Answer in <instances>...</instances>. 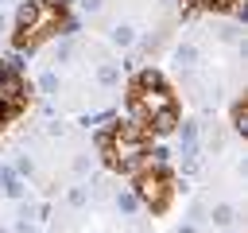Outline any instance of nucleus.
<instances>
[{"label":"nucleus","instance_id":"nucleus-8","mask_svg":"<svg viewBox=\"0 0 248 233\" xmlns=\"http://www.w3.org/2000/svg\"><path fill=\"white\" fill-rule=\"evenodd\" d=\"M136 206H140V202H136L132 190H120V194H116V210H120V214H136Z\"/></svg>","mask_w":248,"mask_h":233},{"label":"nucleus","instance_id":"nucleus-11","mask_svg":"<svg viewBox=\"0 0 248 233\" xmlns=\"http://www.w3.org/2000/svg\"><path fill=\"white\" fill-rule=\"evenodd\" d=\"M232 128H236V132H248V109H244V105L232 109Z\"/></svg>","mask_w":248,"mask_h":233},{"label":"nucleus","instance_id":"nucleus-13","mask_svg":"<svg viewBox=\"0 0 248 233\" xmlns=\"http://www.w3.org/2000/svg\"><path fill=\"white\" fill-rule=\"evenodd\" d=\"M136 85H163V78H159L155 70H143V74L136 78Z\"/></svg>","mask_w":248,"mask_h":233},{"label":"nucleus","instance_id":"nucleus-2","mask_svg":"<svg viewBox=\"0 0 248 233\" xmlns=\"http://www.w3.org/2000/svg\"><path fill=\"white\" fill-rule=\"evenodd\" d=\"M66 8H58L54 0H23L16 12V47L31 50L35 43H43L50 31H62V16Z\"/></svg>","mask_w":248,"mask_h":233},{"label":"nucleus","instance_id":"nucleus-5","mask_svg":"<svg viewBox=\"0 0 248 233\" xmlns=\"http://www.w3.org/2000/svg\"><path fill=\"white\" fill-rule=\"evenodd\" d=\"M112 43H116V47H132V43H136V27H132V23H116V27H112Z\"/></svg>","mask_w":248,"mask_h":233},{"label":"nucleus","instance_id":"nucleus-19","mask_svg":"<svg viewBox=\"0 0 248 233\" xmlns=\"http://www.w3.org/2000/svg\"><path fill=\"white\" fill-rule=\"evenodd\" d=\"M4 27H8V23H4V16H0V35H4Z\"/></svg>","mask_w":248,"mask_h":233},{"label":"nucleus","instance_id":"nucleus-20","mask_svg":"<svg viewBox=\"0 0 248 233\" xmlns=\"http://www.w3.org/2000/svg\"><path fill=\"white\" fill-rule=\"evenodd\" d=\"M4 74H8V70H4V62H0V78H4Z\"/></svg>","mask_w":248,"mask_h":233},{"label":"nucleus","instance_id":"nucleus-1","mask_svg":"<svg viewBox=\"0 0 248 233\" xmlns=\"http://www.w3.org/2000/svg\"><path fill=\"white\" fill-rule=\"evenodd\" d=\"M147 136H151L147 124H140V120H120V124H112V136L101 140V148H105V155H108V163H112L116 171L132 175V171L143 163V155H147Z\"/></svg>","mask_w":248,"mask_h":233},{"label":"nucleus","instance_id":"nucleus-10","mask_svg":"<svg viewBox=\"0 0 248 233\" xmlns=\"http://www.w3.org/2000/svg\"><path fill=\"white\" fill-rule=\"evenodd\" d=\"M39 89H43V93H58V74H54V70H46V74L39 78Z\"/></svg>","mask_w":248,"mask_h":233},{"label":"nucleus","instance_id":"nucleus-9","mask_svg":"<svg viewBox=\"0 0 248 233\" xmlns=\"http://www.w3.org/2000/svg\"><path fill=\"white\" fill-rule=\"evenodd\" d=\"M205 12H232L236 8V0H198Z\"/></svg>","mask_w":248,"mask_h":233},{"label":"nucleus","instance_id":"nucleus-16","mask_svg":"<svg viewBox=\"0 0 248 233\" xmlns=\"http://www.w3.org/2000/svg\"><path fill=\"white\" fill-rule=\"evenodd\" d=\"M16 171H23V175H31V159H27V155H19V159H16Z\"/></svg>","mask_w":248,"mask_h":233},{"label":"nucleus","instance_id":"nucleus-4","mask_svg":"<svg viewBox=\"0 0 248 233\" xmlns=\"http://www.w3.org/2000/svg\"><path fill=\"white\" fill-rule=\"evenodd\" d=\"M132 175H136V186H132L136 202L147 206V210H163L167 198H170V179H167V171H163V167H147V163H140Z\"/></svg>","mask_w":248,"mask_h":233},{"label":"nucleus","instance_id":"nucleus-14","mask_svg":"<svg viewBox=\"0 0 248 233\" xmlns=\"http://www.w3.org/2000/svg\"><path fill=\"white\" fill-rule=\"evenodd\" d=\"M78 4H81V12H85V16H97V12L105 8V0H78Z\"/></svg>","mask_w":248,"mask_h":233},{"label":"nucleus","instance_id":"nucleus-17","mask_svg":"<svg viewBox=\"0 0 248 233\" xmlns=\"http://www.w3.org/2000/svg\"><path fill=\"white\" fill-rule=\"evenodd\" d=\"M16 233H31V225H27V221H19V225H16Z\"/></svg>","mask_w":248,"mask_h":233},{"label":"nucleus","instance_id":"nucleus-3","mask_svg":"<svg viewBox=\"0 0 248 233\" xmlns=\"http://www.w3.org/2000/svg\"><path fill=\"white\" fill-rule=\"evenodd\" d=\"M132 120L147 124L151 132H170L178 124V109L167 85H132Z\"/></svg>","mask_w":248,"mask_h":233},{"label":"nucleus","instance_id":"nucleus-21","mask_svg":"<svg viewBox=\"0 0 248 233\" xmlns=\"http://www.w3.org/2000/svg\"><path fill=\"white\" fill-rule=\"evenodd\" d=\"M0 4H4V0H0Z\"/></svg>","mask_w":248,"mask_h":233},{"label":"nucleus","instance_id":"nucleus-15","mask_svg":"<svg viewBox=\"0 0 248 233\" xmlns=\"http://www.w3.org/2000/svg\"><path fill=\"white\" fill-rule=\"evenodd\" d=\"M66 198H70V206H85V190H81V186H74Z\"/></svg>","mask_w":248,"mask_h":233},{"label":"nucleus","instance_id":"nucleus-12","mask_svg":"<svg viewBox=\"0 0 248 233\" xmlns=\"http://www.w3.org/2000/svg\"><path fill=\"white\" fill-rule=\"evenodd\" d=\"M213 225H232V206H217L213 210Z\"/></svg>","mask_w":248,"mask_h":233},{"label":"nucleus","instance_id":"nucleus-18","mask_svg":"<svg viewBox=\"0 0 248 233\" xmlns=\"http://www.w3.org/2000/svg\"><path fill=\"white\" fill-rule=\"evenodd\" d=\"M178 233H198V225H182V229H178Z\"/></svg>","mask_w":248,"mask_h":233},{"label":"nucleus","instance_id":"nucleus-6","mask_svg":"<svg viewBox=\"0 0 248 233\" xmlns=\"http://www.w3.org/2000/svg\"><path fill=\"white\" fill-rule=\"evenodd\" d=\"M194 62H198V50H194L190 43H182V47L174 50V66H178V70H190Z\"/></svg>","mask_w":248,"mask_h":233},{"label":"nucleus","instance_id":"nucleus-7","mask_svg":"<svg viewBox=\"0 0 248 233\" xmlns=\"http://www.w3.org/2000/svg\"><path fill=\"white\" fill-rule=\"evenodd\" d=\"M97 82H101V85H116V82H120V66H116V62H101V66H97Z\"/></svg>","mask_w":248,"mask_h":233},{"label":"nucleus","instance_id":"nucleus-22","mask_svg":"<svg viewBox=\"0 0 248 233\" xmlns=\"http://www.w3.org/2000/svg\"><path fill=\"white\" fill-rule=\"evenodd\" d=\"M0 233H4V229H0Z\"/></svg>","mask_w":248,"mask_h":233}]
</instances>
